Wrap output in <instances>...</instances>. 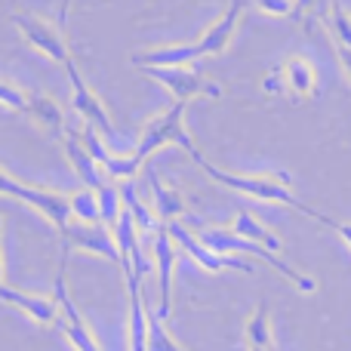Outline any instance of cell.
I'll list each match as a JSON object with an SVG mask.
<instances>
[{"label":"cell","instance_id":"1","mask_svg":"<svg viewBox=\"0 0 351 351\" xmlns=\"http://www.w3.org/2000/svg\"><path fill=\"white\" fill-rule=\"evenodd\" d=\"M188 158L194 160V164L200 167L206 176H210L213 182H219V185L231 188V191L237 194H247V197H256V200H268V204H284V206H293V210L305 213V216L317 219L321 225H327V228H333L336 219L324 216V213L311 210L308 204H302V200L296 197V194L290 191V173H256V176H237V173H228V170H219L216 164H210V160L204 158V154L194 148Z\"/></svg>","mask_w":351,"mask_h":351},{"label":"cell","instance_id":"2","mask_svg":"<svg viewBox=\"0 0 351 351\" xmlns=\"http://www.w3.org/2000/svg\"><path fill=\"white\" fill-rule=\"evenodd\" d=\"M197 241L204 243L206 250L219 253V256H231V253L256 256V259L268 262V265H271L274 271H280L287 280H293V284H296L302 293H315V280H311L308 274H299L296 268H290L284 259H278V256H274L271 250H265L262 243H256V241H247V237L234 234V231H225V228H204V231L197 234Z\"/></svg>","mask_w":351,"mask_h":351},{"label":"cell","instance_id":"3","mask_svg":"<svg viewBox=\"0 0 351 351\" xmlns=\"http://www.w3.org/2000/svg\"><path fill=\"white\" fill-rule=\"evenodd\" d=\"M185 108H188L185 102H173L167 111L154 114L152 121L145 123L139 148H136V158H139L142 164H145L148 158H154V154L167 145H179L185 154H191L194 148H197L194 139L188 136V130H185Z\"/></svg>","mask_w":351,"mask_h":351},{"label":"cell","instance_id":"4","mask_svg":"<svg viewBox=\"0 0 351 351\" xmlns=\"http://www.w3.org/2000/svg\"><path fill=\"white\" fill-rule=\"evenodd\" d=\"M0 197H16L22 204H28L31 210H37L49 225L56 228H65L71 222V204H68V194L53 191V188H37L28 182H19L12 173H6L0 167Z\"/></svg>","mask_w":351,"mask_h":351},{"label":"cell","instance_id":"5","mask_svg":"<svg viewBox=\"0 0 351 351\" xmlns=\"http://www.w3.org/2000/svg\"><path fill=\"white\" fill-rule=\"evenodd\" d=\"M68 250L62 243V262H59V274H56V290H53V299L59 302V321H56V327L65 333V339L71 342L74 351H102V346L96 342V336H93V330L86 327L84 315L77 311V305H74L71 293H68L65 287V259H68Z\"/></svg>","mask_w":351,"mask_h":351},{"label":"cell","instance_id":"6","mask_svg":"<svg viewBox=\"0 0 351 351\" xmlns=\"http://www.w3.org/2000/svg\"><path fill=\"white\" fill-rule=\"evenodd\" d=\"M145 74L152 80H158L160 86H167L170 96H176V102L188 105L197 96H210V99L222 96V86L206 80V77H200V74L191 71L188 65H182V68H145Z\"/></svg>","mask_w":351,"mask_h":351},{"label":"cell","instance_id":"7","mask_svg":"<svg viewBox=\"0 0 351 351\" xmlns=\"http://www.w3.org/2000/svg\"><path fill=\"white\" fill-rule=\"evenodd\" d=\"M65 71H68V80H71V102H74V111H77L80 117H84L86 123H93V127L99 130V133L105 136V139H114L117 130L114 123H111V114L108 108H105V102L96 96V93L86 86V80L80 77L77 65H74V59L65 62Z\"/></svg>","mask_w":351,"mask_h":351},{"label":"cell","instance_id":"8","mask_svg":"<svg viewBox=\"0 0 351 351\" xmlns=\"http://www.w3.org/2000/svg\"><path fill=\"white\" fill-rule=\"evenodd\" d=\"M12 22H16V28L22 31L25 40H28L31 47L37 49V53L47 56V59L59 62V65H65V62L71 59L65 37H62V31L56 28L53 22H47V19H37V16H28V12H16V16H12Z\"/></svg>","mask_w":351,"mask_h":351},{"label":"cell","instance_id":"9","mask_svg":"<svg viewBox=\"0 0 351 351\" xmlns=\"http://www.w3.org/2000/svg\"><path fill=\"white\" fill-rule=\"evenodd\" d=\"M59 234H62V241H65V247H77V250H84V253L102 256V259H111L121 265V250H117L114 234L108 231V225H102V222H93V225L68 222Z\"/></svg>","mask_w":351,"mask_h":351},{"label":"cell","instance_id":"10","mask_svg":"<svg viewBox=\"0 0 351 351\" xmlns=\"http://www.w3.org/2000/svg\"><path fill=\"white\" fill-rule=\"evenodd\" d=\"M167 231H170V237H173L176 247L185 250V253L191 256V259L197 262L200 268H206V271H225V268H234V271L253 274V265H250V262L234 259V256H219V253H213V250H206L204 243H200L197 237H194L182 222H170V225H167Z\"/></svg>","mask_w":351,"mask_h":351},{"label":"cell","instance_id":"11","mask_svg":"<svg viewBox=\"0 0 351 351\" xmlns=\"http://www.w3.org/2000/svg\"><path fill=\"white\" fill-rule=\"evenodd\" d=\"M154 271H158V293H160V305H158V317L167 321L173 308V268H176V243L167 231V225H160V231L154 234Z\"/></svg>","mask_w":351,"mask_h":351},{"label":"cell","instance_id":"12","mask_svg":"<svg viewBox=\"0 0 351 351\" xmlns=\"http://www.w3.org/2000/svg\"><path fill=\"white\" fill-rule=\"evenodd\" d=\"M0 302L12 305L19 308L22 315H28L34 324L47 327V324H56L59 321V302L53 296H40V293H25V290H16V287H0Z\"/></svg>","mask_w":351,"mask_h":351},{"label":"cell","instance_id":"13","mask_svg":"<svg viewBox=\"0 0 351 351\" xmlns=\"http://www.w3.org/2000/svg\"><path fill=\"white\" fill-rule=\"evenodd\" d=\"M241 16H243V0H231L228 10L200 34V40H197L200 56H222L231 47V37H234L237 25H241Z\"/></svg>","mask_w":351,"mask_h":351},{"label":"cell","instance_id":"14","mask_svg":"<svg viewBox=\"0 0 351 351\" xmlns=\"http://www.w3.org/2000/svg\"><path fill=\"white\" fill-rule=\"evenodd\" d=\"M280 80H284V93L293 96L296 105L317 93V71L305 56H287L280 65Z\"/></svg>","mask_w":351,"mask_h":351},{"label":"cell","instance_id":"15","mask_svg":"<svg viewBox=\"0 0 351 351\" xmlns=\"http://www.w3.org/2000/svg\"><path fill=\"white\" fill-rule=\"evenodd\" d=\"M127 278L130 290V324H127V339L130 351H148V305L142 302V280L133 274V268H121Z\"/></svg>","mask_w":351,"mask_h":351},{"label":"cell","instance_id":"16","mask_svg":"<svg viewBox=\"0 0 351 351\" xmlns=\"http://www.w3.org/2000/svg\"><path fill=\"white\" fill-rule=\"evenodd\" d=\"M197 59H204V56H200V47L194 40V43H170V47L145 49V53H136L130 62L136 68H182Z\"/></svg>","mask_w":351,"mask_h":351},{"label":"cell","instance_id":"17","mask_svg":"<svg viewBox=\"0 0 351 351\" xmlns=\"http://www.w3.org/2000/svg\"><path fill=\"white\" fill-rule=\"evenodd\" d=\"M62 152H65V158H68V164H71V170L77 173V179L84 182V188H93V191H96V188L105 185L102 167H99L96 158H93V154L84 148L80 136L65 133V139H62Z\"/></svg>","mask_w":351,"mask_h":351},{"label":"cell","instance_id":"18","mask_svg":"<svg viewBox=\"0 0 351 351\" xmlns=\"http://www.w3.org/2000/svg\"><path fill=\"white\" fill-rule=\"evenodd\" d=\"M28 117L40 130H47L56 139H65V111L53 96L43 93H28Z\"/></svg>","mask_w":351,"mask_h":351},{"label":"cell","instance_id":"19","mask_svg":"<svg viewBox=\"0 0 351 351\" xmlns=\"http://www.w3.org/2000/svg\"><path fill=\"white\" fill-rule=\"evenodd\" d=\"M145 176H148V182H152V197H154V213H158V219L164 225L179 222V219L185 216V197H182L176 188L164 185V179H160L158 170H152V167H145Z\"/></svg>","mask_w":351,"mask_h":351},{"label":"cell","instance_id":"20","mask_svg":"<svg viewBox=\"0 0 351 351\" xmlns=\"http://www.w3.org/2000/svg\"><path fill=\"white\" fill-rule=\"evenodd\" d=\"M234 234H241V237H247V241H256V243H262L265 250H271V253H278L280 250V237L274 234L271 228H265V225L259 222V219L253 216V213H247V210H241L237 213V219H234Z\"/></svg>","mask_w":351,"mask_h":351},{"label":"cell","instance_id":"21","mask_svg":"<svg viewBox=\"0 0 351 351\" xmlns=\"http://www.w3.org/2000/svg\"><path fill=\"white\" fill-rule=\"evenodd\" d=\"M121 197H123V206H127V210L133 213V219H136V228H139L142 234H158V231H160V219H158V213H152L145 204H142V197H139V194H136L133 179H130V182H123V188H121Z\"/></svg>","mask_w":351,"mask_h":351},{"label":"cell","instance_id":"22","mask_svg":"<svg viewBox=\"0 0 351 351\" xmlns=\"http://www.w3.org/2000/svg\"><path fill=\"white\" fill-rule=\"evenodd\" d=\"M96 200H99V222H102V225H114L117 216L123 213L121 188H117L114 182H105L102 188H96Z\"/></svg>","mask_w":351,"mask_h":351},{"label":"cell","instance_id":"23","mask_svg":"<svg viewBox=\"0 0 351 351\" xmlns=\"http://www.w3.org/2000/svg\"><path fill=\"white\" fill-rule=\"evenodd\" d=\"M68 204H71V222H99V200L93 188H80V191L68 194Z\"/></svg>","mask_w":351,"mask_h":351},{"label":"cell","instance_id":"24","mask_svg":"<svg viewBox=\"0 0 351 351\" xmlns=\"http://www.w3.org/2000/svg\"><path fill=\"white\" fill-rule=\"evenodd\" d=\"M327 28L333 31L336 47H351V12L342 6V0H330Z\"/></svg>","mask_w":351,"mask_h":351},{"label":"cell","instance_id":"25","mask_svg":"<svg viewBox=\"0 0 351 351\" xmlns=\"http://www.w3.org/2000/svg\"><path fill=\"white\" fill-rule=\"evenodd\" d=\"M247 342L271 351V324H268V305L265 302H262L259 308L253 311V317L247 321Z\"/></svg>","mask_w":351,"mask_h":351},{"label":"cell","instance_id":"26","mask_svg":"<svg viewBox=\"0 0 351 351\" xmlns=\"http://www.w3.org/2000/svg\"><path fill=\"white\" fill-rule=\"evenodd\" d=\"M0 105H6V108H12V111H22V114H28V93L19 90L16 84H10V80H0Z\"/></svg>","mask_w":351,"mask_h":351},{"label":"cell","instance_id":"27","mask_svg":"<svg viewBox=\"0 0 351 351\" xmlns=\"http://www.w3.org/2000/svg\"><path fill=\"white\" fill-rule=\"evenodd\" d=\"M327 12H330V0H296L293 16H296L299 22H311V19L327 16Z\"/></svg>","mask_w":351,"mask_h":351},{"label":"cell","instance_id":"28","mask_svg":"<svg viewBox=\"0 0 351 351\" xmlns=\"http://www.w3.org/2000/svg\"><path fill=\"white\" fill-rule=\"evenodd\" d=\"M256 6H259L265 16H293L296 0H256Z\"/></svg>","mask_w":351,"mask_h":351},{"label":"cell","instance_id":"29","mask_svg":"<svg viewBox=\"0 0 351 351\" xmlns=\"http://www.w3.org/2000/svg\"><path fill=\"white\" fill-rule=\"evenodd\" d=\"M336 56H339V65L346 71L348 84H351V47H336Z\"/></svg>","mask_w":351,"mask_h":351},{"label":"cell","instance_id":"30","mask_svg":"<svg viewBox=\"0 0 351 351\" xmlns=\"http://www.w3.org/2000/svg\"><path fill=\"white\" fill-rule=\"evenodd\" d=\"M333 231H336V234H342V241H346L348 247H351V225H348V222H336Z\"/></svg>","mask_w":351,"mask_h":351},{"label":"cell","instance_id":"31","mask_svg":"<svg viewBox=\"0 0 351 351\" xmlns=\"http://www.w3.org/2000/svg\"><path fill=\"white\" fill-rule=\"evenodd\" d=\"M0 237H3V219H0ZM0 287H3V250H0Z\"/></svg>","mask_w":351,"mask_h":351},{"label":"cell","instance_id":"32","mask_svg":"<svg viewBox=\"0 0 351 351\" xmlns=\"http://www.w3.org/2000/svg\"><path fill=\"white\" fill-rule=\"evenodd\" d=\"M68 3H71V0H62V12H59L62 22H65V16H68Z\"/></svg>","mask_w":351,"mask_h":351},{"label":"cell","instance_id":"33","mask_svg":"<svg viewBox=\"0 0 351 351\" xmlns=\"http://www.w3.org/2000/svg\"><path fill=\"white\" fill-rule=\"evenodd\" d=\"M250 351H268V348H259V346H250Z\"/></svg>","mask_w":351,"mask_h":351}]
</instances>
